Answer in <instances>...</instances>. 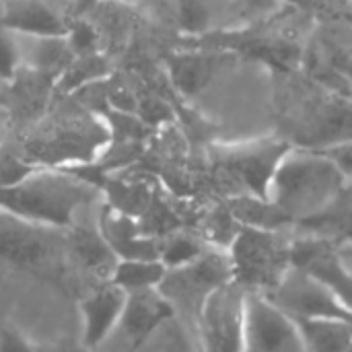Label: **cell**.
<instances>
[{"mask_svg": "<svg viewBox=\"0 0 352 352\" xmlns=\"http://www.w3.org/2000/svg\"><path fill=\"white\" fill-rule=\"evenodd\" d=\"M346 177L342 167L328 153L320 148H289L274 173L268 198L293 225H301L332 204Z\"/></svg>", "mask_w": 352, "mask_h": 352, "instance_id": "1", "label": "cell"}, {"mask_svg": "<svg viewBox=\"0 0 352 352\" xmlns=\"http://www.w3.org/2000/svg\"><path fill=\"white\" fill-rule=\"evenodd\" d=\"M95 198L93 186L72 173L39 167L25 182L0 190V208L25 221L60 229Z\"/></svg>", "mask_w": 352, "mask_h": 352, "instance_id": "2", "label": "cell"}, {"mask_svg": "<svg viewBox=\"0 0 352 352\" xmlns=\"http://www.w3.org/2000/svg\"><path fill=\"white\" fill-rule=\"evenodd\" d=\"M293 237L287 229L241 225L229 245L233 280L250 293H270L293 266Z\"/></svg>", "mask_w": 352, "mask_h": 352, "instance_id": "3", "label": "cell"}, {"mask_svg": "<svg viewBox=\"0 0 352 352\" xmlns=\"http://www.w3.org/2000/svg\"><path fill=\"white\" fill-rule=\"evenodd\" d=\"M229 280H233L229 252H221L219 248L217 252H204L184 266L167 268L157 289L169 301L173 314L192 330L198 340V320L204 301L217 287Z\"/></svg>", "mask_w": 352, "mask_h": 352, "instance_id": "4", "label": "cell"}, {"mask_svg": "<svg viewBox=\"0 0 352 352\" xmlns=\"http://www.w3.org/2000/svg\"><path fill=\"white\" fill-rule=\"evenodd\" d=\"M289 148L283 140H254L223 146L214 153V171L223 184L233 186V196L252 194L268 198L274 173Z\"/></svg>", "mask_w": 352, "mask_h": 352, "instance_id": "5", "label": "cell"}, {"mask_svg": "<svg viewBox=\"0 0 352 352\" xmlns=\"http://www.w3.org/2000/svg\"><path fill=\"white\" fill-rule=\"evenodd\" d=\"M245 295L235 280L217 287L202 305L198 320L200 349L206 351H245Z\"/></svg>", "mask_w": 352, "mask_h": 352, "instance_id": "6", "label": "cell"}, {"mask_svg": "<svg viewBox=\"0 0 352 352\" xmlns=\"http://www.w3.org/2000/svg\"><path fill=\"white\" fill-rule=\"evenodd\" d=\"M266 295L295 320L340 318L352 322V314L336 293L316 274L299 266H291L278 287Z\"/></svg>", "mask_w": 352, "mask_h": 352, "instance_id": "7", "label": "cell"}, {"mask_svg": "<svg viewBox=\"0 0 352 352\" xmlns=\"http://www.w3.org/2000/svg\"><path fill=\"white\" fill-rule=\"evenodd\" d=\"M245 351H305L301 328L264 293L245 295Z\"/></svg>", "mask_w": 352, "mask_h": 352, "instance_id": "8", "label": "cell"}, {"mask_svg": "<svg viewBox=\"0 0 352 352\" xmlns=\"http://www.w3.org/2000/svg\"><path fill=\"white\" fill-rule=\"evenodd\" d=\"M107 132L95 120H66L52 128L45 136L35 138L27 153L54 167L85 163L101 151Z\"/></svg>", "mask_w": 352, "mask_h": 352, "instance_id": "9", "label": "cell"}, {"mask_svg": "<svg viewBox=\"0 0 352 352\" xmlns=\"http://www.w3.org/2000/svg\"><path fill=\"white\" fill-rule=\"evenodd\" d=\"M291 254L293 266H299L324 280L352 314V272L342 266L334 241L301 233L293 237Z\"/></svg>", "mask_w": 352, "mask_h": 352, "instance_id": "10", "label": "cell"}, {"mask_svg": "<svg viewBox=\"0 0 352 352\" xmlns=\"http://www.w3.org/2000/svg\"><path fill=\"white\" fill-rule=\"evenodd\" d=\"M169 316H173V309L159 289L128 293L122 318L107 340L120 338L126 349H142L155 328Z\"/></svg>", "mask_w": 352, "mask_h": 352, "instance_id": "11", "label": "cell"}, {"mask_svg": "<svg viewBox=\"0 0 352 352\" xmlns=\"http://www.w3.org/2000/svg\"><path fill=\"white\" fill-rule=\"evenodd\" d=\"M126 299L128 293L116 283H109L82 301V340L87 349H101L107 342L122 318Z\"/></svg>", "mask_w": 352, "mask_h": 352, "instance_id": "12", "label": "cell"}, {"mask_svg": "<svg viewBox=\"0 0 352 352\" xmlns=\"http://www.w3.org/2000/svg\"><path fill=\"white\" fill-rule=\"evenodd\" d=\"M43 225L25 221L0 208V256L16 262H35L50 252Z\"/></svg>", "mask_w": 352, "mask_h": 352, "instance_id": "13", "label": "cell"}, {"mask_svg": "<svg viewBox=\"0 0 352 352\" xmlns=\"http://www.w3.org/2000/svg\"><path fill=\"white\" fill-rule=\"evenodd\" d=\"M2 23L8 31L25 35H66L70 27L47 0H6Z\"/></svg>", "mask_w": 352, "mask_h": 352, "instance_id": "14", "label": "cell"}, {"mask_svg": "<svg viewBox=\"0 0 352 352\" xmlns=\"http://www.w3.org/2000/svg\"><path fill=\"white\" fill-rule=\"evenodd\" d=\"M99 231L109 243L118 260L132 258H159V241L146 235L136 221L128 214L105 210L99 219Z\"/></svg>", "mask_w": 352, "mask_h": 352, "instance_id": "15", "label": "cell"}, {"mask_svg": "<svg viewBox=\"0 0 352 352\" xmlns=\"http://www.w3.org/2000/svg\"><path fill=\"white\" fill-rule=\"evenodd\" d=\"M12 35L16 41L19 60L31 72L37 74L54 72L60 76V72L74 58V52L66 35H25L14 31Z\"/></svg>", "mask_w": 352, "mask_h": 352, "instance_id": "16", "label": "cell"}, {"mask_svg": "<svg viewBox=\"0 0 352 352\" xmlns=\"http://www.w3.org/2000/svg\"><path fill=\"white\" fill-rule=\"evenodd\" d=\"M301 233L324 237L334 243L352 239V175L346 177L342 190L332 200V204L318 217L297 225Z\"/></svg>", "mask_w": 352, "mask_h": 352, "instance_id": "17", "label": "cell"}, {"mask_svg": "<svg viewBox=\"0 0 352 352\" xmlns=\"http://www.w3.org/2000/svg\"><path fill=\"white\" fill-rule=\"evenodd\" d=\"M305 351H349L352 349V322L340 318L297 320Z\"/></svg>", "mask_w": 352, "mask_h": 352, "instance_id": "18", "label": "cell"}, {"mask_svg": "<svg viewBox=\"0 0 352 352\" xmlns=\"http://www.w3.org/2000/svg\"><path fill=\"white\" fill-rule=\"evenodd\" d=\"M167 272V266L159 258H132V260H118L111 283L122 287L126 293L157 289Z\"/></svg>", "mask_w": 352, "mask_h": 352, "instance_id": "19", "label": "cell"}, {"mask_svg": "<svg viewBox=\"0 0 352 352\" xmlns=\"http://www.w3.org/2000/svg\"><path fill=\"white\" fill-rule=\"evenodd\" d=\"M74 252L91 270L111 278V272L118 264V256L111 252L109 243L105 241L99 229L97 231L78 229L74 233Z\"/></svg>", "mask_w": 352, "mask_h": 352, "instance_id": "20", "label": "cell"}, {"mask_svg": "<svg viewBox=\"0 0 352 352\" xmlns=\"http://www.w3.org/2000/svg\"><path fill=\"white\" fill-rule=\"evenodd\" d=\"M105 74H107V60L101 54H97V52L76 54L70 60V64L60 72L58 87L62 91L82 89V87L103 78Z\"/></svg>", "mask_w": 352, "mask_h": 352, "instance_id": "21", "label": "cell"}, {"mask_svg": "<svg viewBox=\"0 0 352 352\" xmlns=\"http://www.w3.org/2000/svg\"><path fill=\"white\" fill-rule=\"evenodd\" d=\"M204 252H206V245L198 237H192V235L179 233V231H169L159 241V260L167 268L184 266V264L196 260L198 256H202Z\"/></svg>", "mask_w": 352, "mask_h": 352, "instance_id": "22", "label": "cell"}, {"mask_svg": "<svg viewBox=\"0 0 352 352\" xmlns=\"http://www.w3.org/2000/svg\"><path fill=\"white\" fill-rule=\"evenodd\" d=\"M39 167L27 159V155H16L12 151H0V190L12 188L21 182H25L31 173H35Z\"/></svg>", "mask_w": 352, "mask_h": 352, "instance_id": "23", "label": "cell"}, {"mask_svg": "<svg viewBox=\"0 0 352 352\" xmlns=\"http://www.w3.org/2000/svg\"><path fill=\"white\" fill-rule=\"evenodd\" d=\"M68 43L76 54H89V52H97V31L87 23V21H76L74 25L68 27Z\"/></svg>", "mask_w": 352, "mask_h": 352, "instance_id": "24", "label": "cell"}, {"mask_svg": "<svg viewBox=\"0 0 352 352\" xmlns=\"http://www.w3.org/2000/svg\"><path fill=\"white\" fill-rule=\"evenodd\" d=\"M19 64H21V60H19V50H16V41H14L12 31L0 33V78L2 80L14 78Z\"/></svg>", "mask_w": 352, "mask_h": 352, "instance_id": "25", "label": "cell"}, {"mask_svg": "<svg viewBox=\"0 0 352 352\" xmlns=\"http://www.w3.org/2000/svg\"><path fill=\"white\" fill-rule=\"evenodd\" d=\"M33 349L31 342H27L21 334L4 330L0 332V351H29Z\"/></svg>", "mask_w": 352, "mask_h": 352, "instance_id": "26", "label": "cell"}, {"mask_svg": "<svg viewBox=\"0 0 352 352\" xmlns=\"http://www.w3.org/2000/svg\"><path fill=\"white\" fill-rule=\"evenodd\" d=\"M336 252H338V258L342 262V266L352 272V239L351 241H342V243H336Z\"/></svg>", "mask_w": 352, "mask_h": 352, "instance_id": "27", "label": "cell"}, {"mask_svg": "<svg viewBox=\"0 0 352 352\" xmlns=\"http://www.w3.org/2000/svg\"><path fill=\"white\" fill-rule=\"evenodd\" d=\"M233 2L245 10H266V8H272L276 0H233Z\"/></svg>", "mask_w": 352, "mask_h": 352, "instance_id": "28", "label": "cell"}, {"mask_svg": "<svg viewBox=\"0 0 352 352\" xmlns=\"http://www.w3.org/2000/svg\"><path fill=\"white\" fill-rule=\"evenodd\" d=\"M47 2H50V4H54L58 10H62V8H64V4H66L68 0H47Z\"/></svg>", "mask_w": 352, "mask_h": 352, "instance_id": "29", "label": "cell"}, {"mask_svg": "<svg viewBox=\"0 0 352 352\" xmlns=\"http://www.w3.org/2000/svg\"><path fill=\"white\" fill-rule=\"evenodd\" d=\"M0 2H6V0H0Z\"/></svg>", "mask_w": 352, "mask_h": 352, "instance_id": "30", "label": "cell"}, {"mask_svg": "<svg viewBox=\"0 0 352 352\" xmlns=\"http://www.w3.org/2000/svg\"><path fill=\"white\" fill-rule=\"evenodd\" d=\"M351 2H352V0H351Z\"/></svg>", "mask_w": 352, "mask_h": 352, "instance_id": "31", "label": "cell"}]
</instances>
